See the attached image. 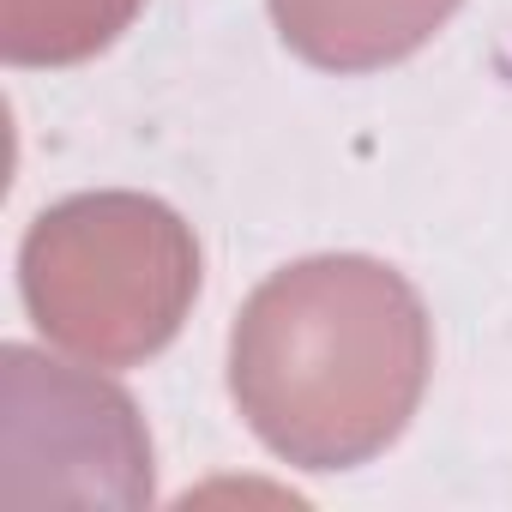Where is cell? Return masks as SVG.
<instances>
[{
    "mask_svg": "<svg viewBox=\"0 0 512 512\" xmlns=\"http://www.w3.org/2000/svg\"><path fill=\"white\" fill-rule=\"evenodd\" d=\"M434 326L416 284L368 253H314L272 272L229 332V392L296 470H356L416 416Z\"/></svg>",
    "mask_w": 512,
    "mask_h": 512,
    "instance_id": "6da1fadb",
    "label": "cell"
},
{
    "mask_svg": "<svg viewBox=\"0 0 512 512\" xmlns=\"http://www.w3.org/2000/svg\"><path fill=\"white\" fill-rule=\"evenodd\" d=\"M19 290L49 344L97 368H133L169 350L193 314L199 241L193 223L151 193H73L25 229Z\"/></svg>",
    "mask_w": 512,
    "mask_h": 512,
    "instance_id": "7a4b0ae2",
    "label": "cell"
},
{
    "mask_svg": "<svg viewBox=\"0 0 512 512\" xmlns=\"http://www.w3.org/2000/svg\"><path fill=\"white\" fill-rule=\"evenodd\" d=\"M464 0H272V25L320 73H380L410 61Z\"/></svg>",
    "mask_w": 512,
    "mask_h": 512,
    "instance_id": "3957f363",
    "label": "cell"
},
{
    "mask_svg": "<svg viewBox=\"0 0 512 512\" xmlns=\"http://www.w3.org/2000/svg\"><path fill=\"white\" fill-rule=\"evenodd\" d=\"M145 0H0V55L13 67H79L103 55Z\"/></svg>",
    "mask_w": 512,
    "mask_h": 512,
    "instance_id": "277c9868",
    "label": "cell"
}]
</instances>
